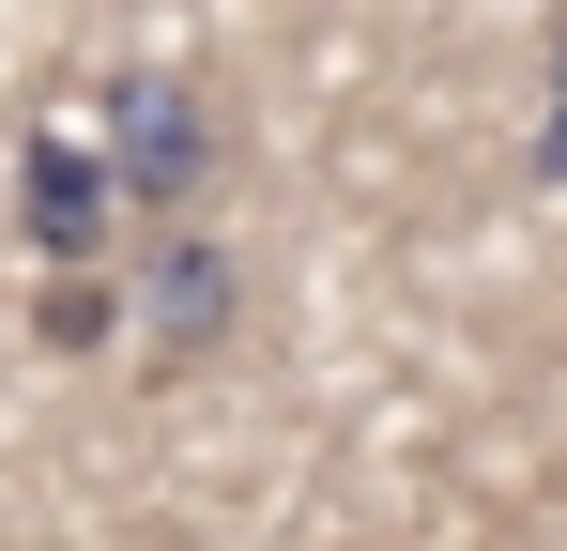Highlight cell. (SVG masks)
Wrapping results in <instances>:
<instances>
[{
    "label": "cell",
    "instance_id": "1",
    "mask_svg": "<svg viewBox=\"0 0 567 551\" xmlns=\"http://www.w3.org/2000/svg\"><path fill=\"white\" fill-rule=\"evenodd\" d=\"M199 169H215V107H199V77H169V62L107 77V184H123L138 215H169V230H185Z\"/></svg>",
    "mask_w": 567,
    "mask_h": 551
},
{
    "label": "cell",
    "instance_id": "2",
    "mask_svg": "<svg viewBox=\"0 0 567 551\" xmlns=\"http://www.w3.org/2000/svg\"><path fill=\"white\" fill-rule=\"evenodd\" d=\"M138 322H154V383H185L230 322H246V261L215 230H154L138 246Z\"/></svg>",
    "mask_w": 567,
    "mask_h": 551
},
{
    "label": "cell",
    "instance_id": "3",
    "mask_svg": "<svg viewBox=\"0 0 567 551\" xmlns=\"http://www.w3.org/2000/svg\"><path fill=\"white\" fill-rule=\"evenodd\" d=\"M107 215H123V184H107L93 138H31V154H16V230H31L47 276H93L107 261Z\"/></svg>",
    "mask_w": 567,
    "mask_h": 551
},
{
    "label": "cell",
    "instance_id": "4",
    "mask_svg": "<svg viewBox=\"0 0 567 551\" xmlns=\"http://www.w3.org/2000/svg\"><path fill=\"white\" fill-rule=\"evenodd\" d=\"M31 337H47L62 367L107 353V337H123V276H47V291H31Z\"/></svg>",
    "mask_w": 567,
    "mask_h": 551
},
{
    "label": "cell",
    "instance_id": "5",
    "mask_svg": "<svg viewBox=\"0 0 567 551\" xmlns=\"http://www.w3.org/2000/svg\"><path fill=\"white\" fill-rule=\"evenodd\" d=\"M537 169L567 184V46H553V123H537Z\"/></svg>",
    "mask_w": 567,
    "mask_h": 551
}]
</instances>
